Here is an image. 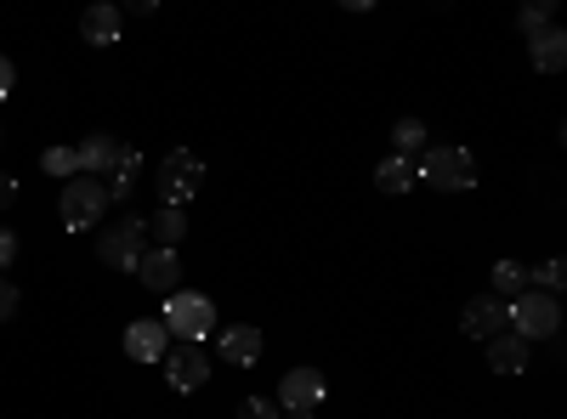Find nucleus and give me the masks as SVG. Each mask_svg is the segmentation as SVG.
<instances>
[{
  "label": "nucleus",
  "instance_id": "f8f14e48",
  "mask_svg": "<svg viewBox=\"0 0 567 419\" xmlns=\"http://www.w3.org/2000/svg\"><path fill=\"white\" fill-rule=\"evenodd\" d=\"M216 352H221V363H233V368H256V363H261V329H250V323H233V329H221Z\"/></svg>",
  "mask_w": 567,
  "mask_h": 419
},
{
  "label": "nucleus",
  "instance_id": "5701e85b",
  "mask_svg": "<svg viewBox=\"0 0 567 419\" xmlns=\"http://www.w3.org/2000/svg\"><path fill=\"white\" fill-rule=\"evenodd\" d=\"M550 12H556V0H534V7L516 12V23H523V34H539V29H550Z\"/></svg>",
  "mask_w": 567,
  "mask_h": 419
},
{
  "label": "nucleus",
  "instance_id": "c85d7f7f",
  "mask_svg": "<svg viewBox=\"0 0 567 419\" xmlns=\"http://www.w3.org/2000/svg\"><path fill=\"white\" fill-rule=\"evenodd\" d=\"M12 80H18V69H12V57H0V97H12Z\"/></svg>",
  "mask_w": 567,
  "mask_h": 419
},
{
  "label": "nucleus",
  "instance_id": "2eb2a0df",
  "mask_svg": "<svg viewBox=\"0 0 567 419\" xmlns=\"http://www.w3.org/2000/svg\"><path fill=\"white\" fill-rule=\"evenodd\" d=\"M528 57H534L539 74H561V63H567V34H561V29L528 34Z\"/></svg>",
  "mask_w": 567,
  "mask_h": 419
},
{
  "label": "nucleus",
  "instance_id": "9b49d317",
  "mask_svg": "<svg viewBox=\"0 0 567 419\" xmlns=\"http://www.w3.org/2000/svg\"><path fill=\"white\" fill-rule=\"evenodd\" d=\"M165 352H171V335H165L159 317H136L131 329H125V357H136V363H165Z\"/></svg>",
  "mask_w": 567,
  "mask_h": 419
},
{
  "label": "nucleus",
  "instance_id": "c756f323",
  "mask_svg": "<svg viewBox=\"0 0 567 419\" xmlns=\"http://www.w3.org/2000/svg\"><path fill=\"white\" fill-rule=\"evenodd\" d=\"M284 419H312V413H284Z\"/></svg>",
  "mask_w": 567,
  "mask_h": 419
},
{
  "label": "nucleus",
  "instance_id": "1a4fd4ad",
  "mask_svg": "<svg viewBox=\"0 0 567 419\" xmlns=\"http://www.w3.org/2000/svg\"><path fill=\"white\" fill-rule=\"evenodd\" d=\"M136 272H142V284H148L154 295H176L182 290V255L176 250H142V261H136Z\"/></svg>",
  "mask_w": 567,
  "mask_h": 419
},
{
  "label": "nucleus",
  "instance_id": "a878e982",
  "mask_svg": "<svg viewBox=\"0 0 567 419\" xmlns=\"http://www.w3.org/2000/svg\"><path fill=\"white\" fill-rule=\"evenodd\" d=\"M18 312V284H12V277H0V323H7Z\"/></svg>",
  "mask_w": 567,
  "mask_h": 419
},
{
  "label": "nucleus",
  "instance_id": "6e6552de",
  "mask_svg": "<svg viewBox=\"0 0 567 419\" xmlns=\"http://www.w3.org/2000/svg\"><path fill=\"white\" fill-rule=\"evenodd\" d=\"M165 380H171V391H199V386L210 380V357H205L199 346L165 352Z\"/></svg>",
  "mask_w": 567,
  "mask_h": 419
},
{
  "label": "nucleus",
  "instance_id": "4be33fe9",
  "mask_svg": "<svg viewBox=\"0 0 567 419\" xmlns=\"http://www.w3.org/2000/svg\"><path fill=\"white\" fill-rule=\"evenodd\" d=\"M40 170H45V176H63V181H74V176H80V154H74V148H45Z\"/></svg>",
  "mask_w": 567,
  "mask_h": 419
},
{
  "label": "nucleus",
  "instance_id": "0eeeda50",
  "mask_svg": "<svg viewBox=\"0 0 567 419\" xmlns=\"http://www.w3.org/2000/svg\"><path fill=\"white\" fill-rule=\"evenodd\" d=\"M323 402V375L318 368H290L278 380V413H312Z\"/></svg>",
  "mask_w": 567,
  "mask_h": 419
},
{
  "label": "nucleus",
  "instance_id": "f03ea898",
  "mask_svg": "<svg viewBox=\"0 0 567 419\" xmlns=\"http://www.w3.org/2000/svg\"><path fill=\"white\" fill-rule=\"evenodd\" d=\"M165 335H176V341H205L210 329H216V301L210 295H199V290H176V295H165Z\"/></svg>",
  "mask_w": 567,
  "mask_h": 419
},
{
  "label": "nucleus",
  "instance_id": "6ab92c4d",
  "mask_svg": "<svg viewBox=\"0 0 567 419\" xmlns=\"http://www.w3.org/2000/svg\"><path fill=\"white\" fill-rule=\"evenodd\" d=\"M414 181H420L414 176V159H398V154L381 159V170H374V188H381V193H409Z\"/></svg>",
  "mask_w": 567,
  "mask_h": 419
},
{
  "label": "nucleus",
  "instance_id": "b1692460",
  "mask_svg": "<svg viewBox=\"0 0 567 419\" xmlns=\"http://www.w3.org/2000/svg\"><path fill=\"white\" fill-rule=\"evenodd\" d=\"M534 277H539V290H545V295H556V290L567 284V266H561V261H545Z\"/></svg>",
  "mask_w": 567,
  "mask_h": 419
},
{
  "label": "nucleus",
  "instance_id": "a211bd4d",
  "mask_svg": "<svg viewBox=\"0 0 567 419\" xmlns=\"http://www.w3.org/2000/svg\"><path fill=\"white\" fill-rule=\"evenodd\" d=\"M136 176H142V154H136V148H125V154H120V165H114V170H109V181H103V188H109V205H114V199H120V205L131 199Z\"/></svg>",
  "mask_w": 567,
  "mask_h": 419
},
{
  "label": "nucleus",
  "instance_id": "393cba45",
  "mask_svg": "<svg viewBox=\"0 0 567 419\" xmlns=\"http://www.w3.org/2000/svg\"><path fill=\"white\" fill-rule=\"evenodd\" d=\"M239 419H284V413H278V402H267V397H245V402H239Z\"/></svg>",
  "mask_w": 567,
  "mask_h": 419
},
{
  "label": "nucleus",
  "instance_id": "7ed1b4c3",
  "mask_svg": "<svg viewBox=\"0 0 567 419\" xmlns=\"http://www.w3.org/2000/svg\"><path fill=\"white\" fill-rule=\"evenodd\" d=\"M414 176L432 181L437 193H465V188H477V159H471L465 148H425Z\"/></svg>",
  "mask_w": 567,
  "mask_h": 419
},
{
  "label": "nucleus",
  "instance_id": "f3484780",
  "mask_svg": "<svg viewBox=\"0 0 567 419\" xmlns=\"http://www.w3.org/2000/svg\"><path fill=\"white\" fill-rule=\"evenodd\" d=\"M534 290V272L523 266V261H499L494 266V284H488V295L499 301V306H511L516 295H528Z\"/></svg>",
  "mask_w": 567,
  "mask_h": 419
},
{
  "label": "nucleus",
  "instance_id": "bb28decb",
  "mask_svg": "<svg viewBox=\"0 0 567 419\" xmlns=\"http://www.w3.org/2000/svg\"><path fill=\"white\" fill-rule=\"evenodd\" d=\"M12 261H18V232L0 227V266H12Z\"/></svg>",
  "mask_w": 567,
  "mask_h": 419
},
{
  "label": "nucleus",
  "instance_id": "dca6fc26",
  "mask_svg": "<svg viewBox=\"0 0 567 419\" xmlns=\"http://www.w3.org/2000/svg\"><path fill=\"white\" fill-rule=\"evenodd\" d=\"M528 357H534V346L516 341V335H494L488 341V368H494V375H523Z\"/></svg>",
  "mask_w": 567,
  "mask_h": 419
},
{
  "label": "nucleus",
  "instance_id": "423d86ee",
  "mask_svg": "<svg viewBox=\"0 0 567 419\" xmlns=\"http://www.w3.org/2000/svg\"><path fill=\"white\" fill-rule=\"evenodd\" d=\"M142 250H148V221H136V216H125L120 227H103L97 232V255L109 266H120V272H136Z\"/></svg>",
  "mask_w": 567,
  "mask_h": 419
},
{
  "label": "nucleus",
  "instance_id": "9d476101",
  "mask_svg": "<svg viewBox=\"0 0 567 419\" xmlns=\"http://www.w3.org/2000/svg\"><path fill=\"white\" fill-rule=\"evenodd\" d=\"M460 329L471 335V341H494V335H505V306L494 301V295H471L465 301V312H460Z\"/></svg>",
  "mask_w": 567,
  "mask_h": 419
},
{
  "label": "nucleus",
  "instance_id": "412c9836",
  "mask_svg": "<svg viewBox=\"0 0 567 419\" xmlns=\"http://www.w3.org/2000/svg\"><path fill=\"white\" fill-rule=\"evenodd\" d=\"M392 148H398V159L425 154V125H420V119H398V125H392Z\"/></svg>",
  "mask_w": 567,
  "mask_h": 419
},
{
  "label": "nucleus",
  "instance_id": "cd10ccee",
  "mask_svg": "<svg viewBox=\"0 0 567 419\" xmlns=\"http://www.w3.org/2000/svg\"><path fill=\"white\" fill-rule=\"evenodd\" d=\"M18 205V176H0V210Z\"/></svg>",
  "mask_w": 567,
  "mask_h": 419
},
{
  "label": "nucleus",
  "instance_id": "f257e3e1",
  "mask_svg": "<svg viewBox=\"0 0 567 419\" xmlns=\"http://www.w3.org/2000/svg\"><path fill=\"white\" fill-rule=\"evenodd\" d=\"M505 323H511V335L516 341H556L561 335V306H556V295H545V290H528V295H516L511 306H505Z\"/></svg>",
  "mask_w": 567,
  "mask_h": 419
},
{
  "label": "nucleus",
  "instance_id": "20e7f679",
  "mask_svg": "<svg viewBox=\"0 0 567 419\" xmlns=\"http://www.w3.org/2000/svg\"><path fill=\"white\" fill-rule=\"evenodd\" d=\"M58 210H63L69 232H80V227H97V221L109 216V188H103L97 176H74V181H63V199H58Z\"/></svg>",
  "mask_w": 567,
  "mask_h": 419
},
{
  "label": "nucleus",
  "instance_id": "4468645a",
  "mask_svg": "<svg viewBox=\"0 0 567 419\" xmlns=\"http://www.w3.org/2000/svg\"><path fill=\"white\" fill-rule=\"evenodd\" d=\"M120 29H125V12H120V7H109V0L85 7V18H80L85 45H120Z\"/></svg>",
  "mask_w": 567,
  "mask_h": 419
},
{
  "label": "nucleus",
  "instance_id": "39448f33",
  "mask_svg": "<svg viewBox=\"0 0 567 419\" xmlns=\"http://www.w3.org/2000/svg\"><path fill=\"white\" fill-rule=\"evenodd\" d=\"M199 181H205V165H199V154H187V148H171V154L159 159V205L182 210L187 199L199 193Z\"/></svg>",
  "mask_w": 567,
  "mask_h": 419
},
{
  "label": "nucleus",
  "instance_id": "ddd939ff",
  "mask_svg": "<svg viewBox=\"0 0 567 419\" xmlns=\"http://www.w3.org/2000/svg\"><path fill=\"white\" fill-rule=\"evenodd\" d=\"M74 154H80V176H109V170L120 165V154H125V148H120V136H109V130H91Z\"/></svg>",
  "mask_w": 567,
  "mask_h": 419
},
{
  "label": "nucleus",
  "instance_id": "aec40b11",
  "mask_svg": "<svg viewBox=\"0 0 567 419\" xmlns=\"http://www.w3.org/2000/svg\"><path fill=\"white\" fill-rule=\"evenodd\" d=\"M148 232L159 239V250H176V244H182V232H187V210H171V205H159V216L148 221Z\"/></svg>",
  "mask_w": 567,
  "mask_h": 419
}]
</instances>
